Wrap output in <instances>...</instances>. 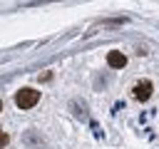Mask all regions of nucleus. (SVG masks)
I'll list each match as a JSON object with an SVG mask.
<instances>
[{
	"label": "nucleus",
	"mask_w": 159,
	"mask_h": 149,
	"mask_svg": "<svg viewBox=\"0 0 159 149\" xmlns=\"http://www.w3.org/2000/svg\"><path fill=\"white\" fill-rule=\"evenodd\" d=\"M37 102H40V92L32 89V87H22V89L15 92V104L20 109H32Z\"/></svg>",
	"instance_id": "f257e3e1"
},
{
	"label": "nucleus",
	"mask_w": 159,
	"mask_h": 149,
	"mask_svg": "<svg viewBox=\"0 0 159 149\" xmlns=\"http://www.w3.org/2000/svg\"><path fill=\"white\" fill-rule=\"evenodd\" d=\"M152 89H154V84H152L149 79H139V82L134 84V89H132V94H134V99H139V102H144V99H149V97H152Z\"/></svg>",
	"instance_id": "f03ea898"
},
{
	"label": "nucleus",
	"mask_w": 159,
	"mask_h": 149,
	"mask_svg": "<svg viewBox=\"0 0 159 149\" xmlns=\"http://www.w3.org/2000/svg\"><path fill=\"white\" fill-rule=\"evenodd\" d=\"M107 65L114 67V70H122V67L127 65V57H124L119 50H109V52H107Z\"/></svg>",
	"instance_id": "7ed1b4c3"
},
{
	"label": "nucleus",
	"mask_w": 159,
	"mask_h": 149,
	"mask_svg": "<svg viewBox=\"0 0 159 149\" xmlns=\"http://www.w3.org/2000/svg\"><path fill=\"white\" fill-rule=\"evenodd\" d=\"M7 142H10V137H7V134H5V132H0V147H5V144H7Z\"/></svg>",
	"instance_id": "20e7f679"
},
{
	"label": "nucleus",
	"mask_w": 159,
	"mask_h": 149,
	"mask_svg": "<svg viewBox=\"0 0 159 149\" xmlns=\"http://www.w3.org/2000/svg\"><path fill=\"white\" fill-rule=\"evenodd\" d=\"M0 109H2V99H0Z\"/></svg>",
	"instance_id": "39448f33"
}]
</instances>
